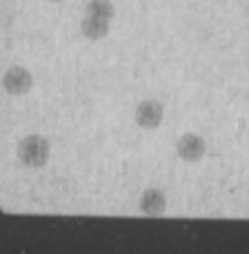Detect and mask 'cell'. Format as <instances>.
<instances>
[{"label":"cell","instance_id":"cell-1","mask_svg":"<svg viewBox=\"0 0 249 254\" xmlns=\"http://www.w3.org/2000/svg\"><path fill=\"white\" fill-rule=\"evenodd\" d=\"M18 161L25 167H45L51 156V145L40 134H27L18 143Z\"/></svg>","mask_w":249,"mask_h":254},{"label":"cell","instance_id":"cell-2","mask_svg":"<svg viewBox=\"0 0 249 254\" xmlns=\"http://www.w3.org/2000/svg\"><path fill=\"white\" fill-rule=\"evenodd\" d=\"M31 87H34V76L25 67L13 65L2 74V89L9 96H25L31 92Z\"/></svg>","mask_w":249,"mask_h":254},{"label":"cell","instance_id":"cell-3","mask_svg":"<svg viewBox=\"0 0 249 254\" xmlns=\"http://www.w3.org/2000/svg\"><path fill=\"white\" fill-rule=\"evenodd\" d=\"M134 119H136V125L143 127V129H158L162 125V119H165V107H162L160 101L156 98H147V101L138 103L134 112Z\"/></svg>","mask_w":249,"mask_h":254},{"label":"cell","instance_id":"cell-4","mask_svg":"<svg viewBox=\"0 0 249 254\" xmlns=\"http://www.w3.org/2000/svg\"><path fill=\"white\" fill-rule=\"evenodd\" d=\"M176 154H178L180 161L192 165V163L202 161V156L207 154V143L200 134L187 131V134H183L178 138V143H176Z\"/></svg>","mask_w":249,"mask_h":254},{"label":"cell","instance_id":"cell-5","mask_svg":"<svg viewBox=\"0 0 249 254\" xmlns=\"http://www.w3.org/2000/svg\"><path fill=\"white\" fill-rule=\"evenodd\" d=\"M138 207L143 214L147 216H160L162 212L167 210V196L162 190L158 188H147L143 194H140V201Z\"/></svg>","mask_w":249,"mask_h":254},{"label":"cell","instance_id":"cell-6","mask_svg":"<svg viewBox=\"0 0 249 254\" xmlns=\"http://www.w3.org/2000/svg\"><path fill=\"white\" fill-rule=\"evenodd\" d=\"M109 25H111V20L92 16V13H85V18L80 20V31H83V36L89 40H102L109 34Z\"/></svg>","mask_w":249,"mask_h":254},{"label":"cell","instance_id":"cell-7","mask_svg":"<svg viewBox=\"0 0 249 254\" xmlns=\"http://www.w3.org/2000/svg\"><path fill=\"white\" fill-rule=\"evenodd\" d=\"M87 13L98 16V18H105V20H114L116 9H114V4H111V0H89Z\"/></svg>","mask_w":249,"mask_h":254},{"label":"cell","instance_id":"cell-8","mask_svg":"<svg viewBox=\"0 0 249 254\" xmlns=\"http://www.w3.org/2000/svg\"><path fill=\"white\" fill-rule=\"evenodd\" d=\"M49 2H60V0H49Z\"/></svg>","mask_w":249,"mask_h":254}]
</instances>
